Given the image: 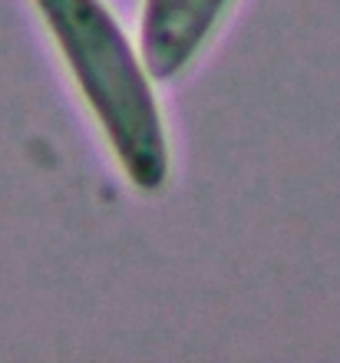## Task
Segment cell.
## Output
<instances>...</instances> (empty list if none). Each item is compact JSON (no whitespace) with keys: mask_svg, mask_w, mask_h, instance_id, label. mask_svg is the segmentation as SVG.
<instances>
[{"mask_svg":"<svg viewBox=\"0 0 340 363\" xmlns=\"http://www.w3.org/2000/svg\"><path fill=\"white\" fill-rule=\"evenodd\" d=\"M73 69L116 162L139 191H155L169 175L162 113L123 27L103 0H33Z\"/></svg>","mask_w":340,"mask_h":363,"instance_id":"cell-1","label":"cell"},{"mask_svg":"<svg viewBox=\"0 0 340 363\" xmlns=\"http://www.w3.org/2000/svg\"><path fill=\"white\" fill-rule=\"evenodd\" d=\"M231 0H146L139 23L142 60L155 79L185 73L221 23Z\"/></svg>","mask_w":340,"mask_h":363,"instance_id":"cell-2","label":"cell"}]
</instances>
